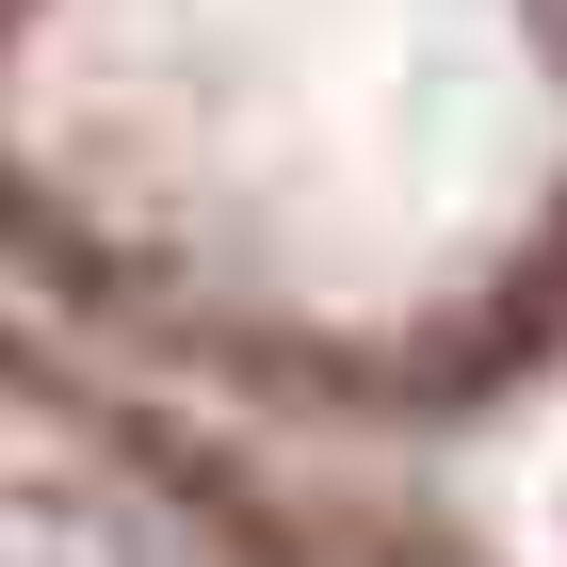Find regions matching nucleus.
<instances>
[{
	"instance_id": "nucleus-1",
	"label": "nucleus",
	"mask_w": 567,
	"mask_h": 567,
	"mask_svg": "<svg viewBox=\"0 0 567 567\" xmlns=\"http://www.w3.org/2000/svg\"><path fill=\"white\" fill-rule=\"evenodd\" d=\"M0 292L308 454L567 390V0H0Z\"/></svg>"
},
{
	"instance_id": "nucleus-2",
	"label": "nucleus",
	"mask_w": 567,
	"mask_h": 567,
	"mask_svg": "<svg viewBox=\"0 0 567 567\" xmlns=\"http://www.w3.org/2000/svg\"><path fill=\"white\" fill-rule=\"evenodd\" d=\"M0 567H519L390 454L178 405L0 292Z\"/></svg>"
}]
</instances>
